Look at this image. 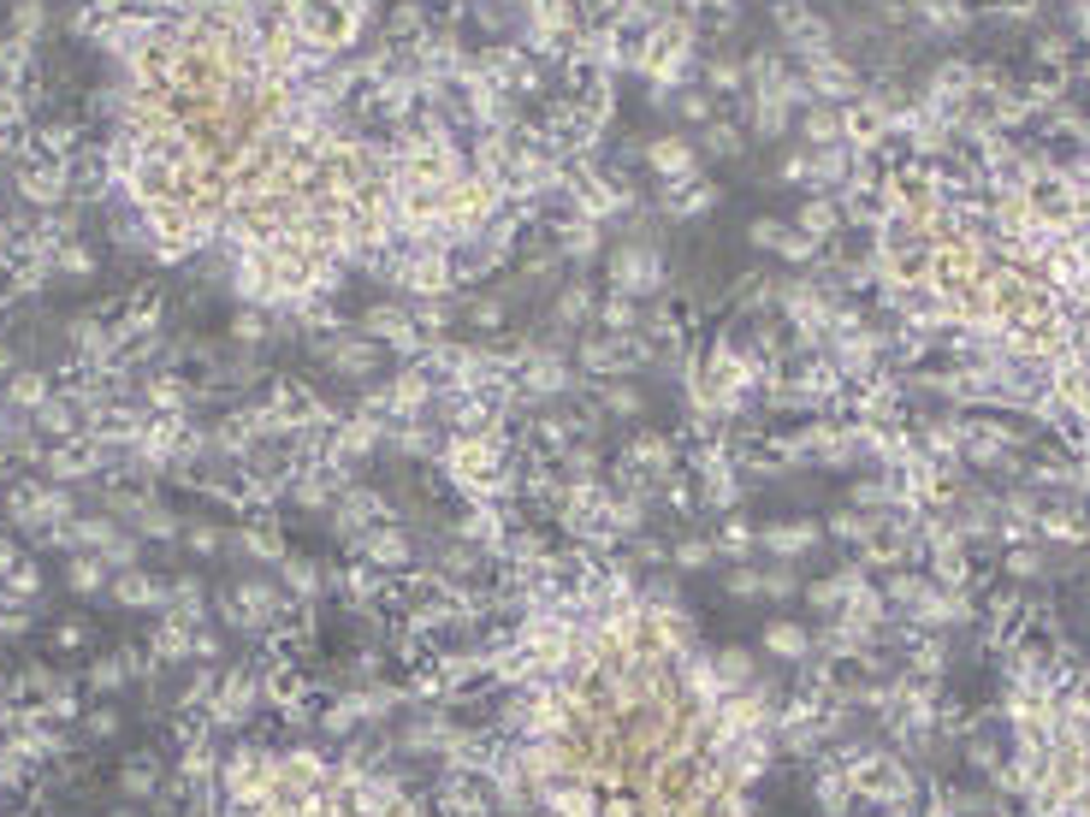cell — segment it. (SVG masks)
Wrapping results in <instances>:
<instances>
[{
	"instance_id": "cell-1",
	"label": "cell",
	"mask_w": 1090,
	"mask_h": 817,
	"mask_svg": "<svg viewBox=\"0 0 1090 817\" xmlns=\"http://www.w3.org/2000/svg\"><path fill=\"white\" fill-rule=\"evenodd\" d=\"M65 184H72V172H65V166H48V161L19 172V190H24L30 202H42V207H54V202L65 196Z\"/></svg>"
},
{
	"instance_id": "cell-2",
	"label": "cell",
	"mask_w": 1090,
	"mask_h": 817,
	"mask_svg": "<svg viewBox=\"0 0 1090 817\" xmlns=\"http://www.w3.org/2000/svg\"><path fill=\"white\" fill-rule=\"evenodd\" d=\"M30 65V37H12V42H0V72L7 78H19Z\"/></svg>"
},
{
	"instance_id": "cell-3",
	"label": "cell",
	"mask_w": 1090,
	"mask_h": 817,
	"mask_svg": "<svg viewBox=\"0 0 1090 817\" xmlns=\"http://www.w3.org/2000/svg\"><path fill=\"white\" fill-rule=\"evenodd\" d=\"M12 125H24V90H19V83L0 90V131H12Z\"/></svg>"
},
{
	"instance_id": "cell-4",
	"label": "cell",
	"mask_w": 1090,
	"mask_h": 817,
	"mask_svg": "<svg viewBox=\"0 0 1090 817\" xmlns=\"http://www.w3.org/2000/svg\"><path fill=\"white\" fill-rule=\"evenodd\" d=\"M652 161H659L664 172H682L687 166V149L682 143H659V149H652Z\"/></svg>"
},
{
	"instance_id": "cell-5",
	"label": "cell",
	"mask_w": 1090,
	"mask_h": 817,
	"mask_svg": "<svg viewBox=\"0 0 1090 817\" xmlns=\"http://www.w3.org/2000/svg\"><path fill=\"white\" fill-rule=\"evenodd\" d=\"M0 237H7V225H0Z\"/></svg>"
}]
</instances>
